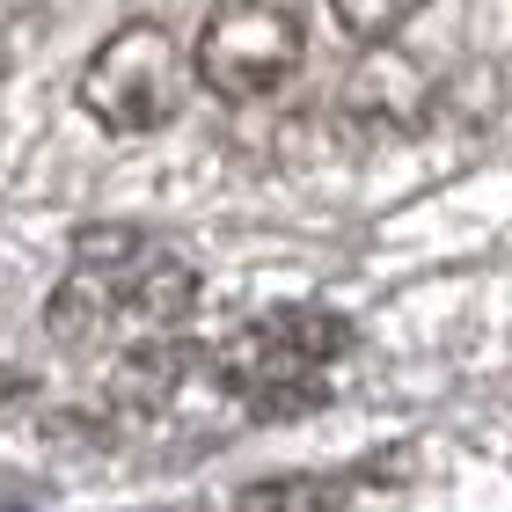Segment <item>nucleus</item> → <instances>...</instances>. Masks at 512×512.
I'll list each match as a JSON object with an SVG mask.
<instances>
[{"label": "nucleus", "mask_w": 512, "mask_h": 512, "mask_svg": "<svg viewBox=\"0 0 512 512\" xmlns=\"http://www.w3.org/2000/svg\"><path fill=\"white\" fill-rule=\"evenodd\" d=\"M191 74H198V66L169 37V22L132 15V22H118V30L88 52V66H81V110L103 132H125V139L132 132H161L176 118L183 81H191Z\"/></svg>", "instance_id": "2"}, {"label": "nucleus", "mask_w": 512, "mask_h": 512, "mask_svg": "<svg viewBox=\"0 0 512 512\" xmlns=\"http://www.w3.org/2000/svg\"><path fill=\"white\" fill-rule=\"evenodd\" d=\"M359 491V476L344 469H293V476H264L235 498V512H344Z\"/></svg>", "instance_id": "5"}, {"label": "nucleus", "mask_w": 512, "mask_h": 512, "mask_svg": "<svg viewBox=\"0 0 512 512\" xmlns=\"http://www.w3.org/2000/svg\"><path fill=\"white\" fill-rule=\"evenodd\" d=\"M388 52V44H381ZM366 59L359 66V81H352V118H366V125H381V132H403V125H417V110H425V74H417L410 59Z\"/></svg>", "instance_id": "4"}, {"label": "nucleus", "mask_w": 512, "mask_h": 512, "mask_svg": "<svg viewBox=\"0 0 512 512\" xmlns=\"http://www.w3.org/2000/svg\"><path fill=\"white\" fill-rule=\"evenodd\" d=\"M417 8H425V0H330L344 44H359V52H381V44H395Z\"/></svg>", "instance_id": "6"}, {"label": "nucleus", "mask_w": 512, "mask_h": 512, "mask_svg": "<svg viewBox=\"0 0 512 512\" xmlns=\"http://www.w3.org/2000/svg\"><path fill=\"white\" fill-rule=\"evenodd\" d=\"M300 59H308V30H300V15L286 0H220L191 44L198 81L227 103L271 96L278 81L300 74Z\"/></svg>", "instance_id": "3"}, {"label": "nucleus", "mask_w": 512, "mask_h": 512, "mask_svg": "<svg viewBox=\"0 0 512 512\" xmlns=\"http://www.w3.org/2000/svg\"><path fill=\"white\" fill-rule=\"evenodd\" d=\"M352 330L330 308H278L213 344V381L235 388L256 417H293L322 403V366H330Z\"/></svg>", "instance_id": "1"}]
</instances>
